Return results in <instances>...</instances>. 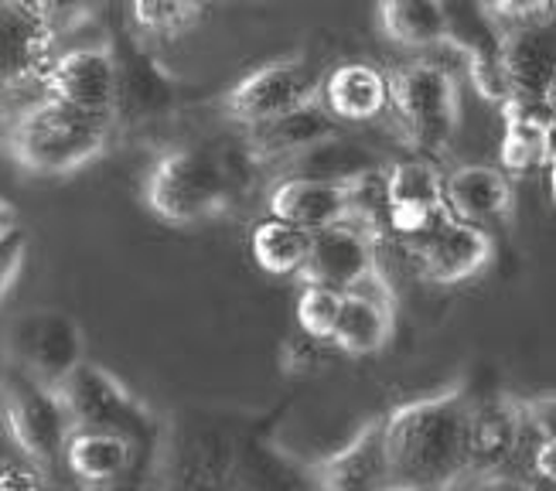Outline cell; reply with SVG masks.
Wrapping results in <instances>:
<instances>
[{
    "mask_svg": "<svg viewBox=\"0 0 556 491\" xmlns=\"http://www.w3.org/2000/svg\"><path fill=\"white\" fill-rule=\"evenodd\" d=\"M444 14V45L468 65V83L485 103H505L502 79V21L485 0H438Z\"/></svg>",
    "mask_w": 556,
    "mask_h": 491,
    "instance_id": "cell-9",
    "label": "cell"
},
{
    "mask_svg": "<svg viewBox=\"0 0 556 491\" xmlns=\"http://www.w3.org/2000/svg\"><path fill=\"white\" fill-rule=\"evenodd\" d=\"M113 143V119L76 110L38 92L21 103L4 127V154L35 178H68L100 161Z\"/></svg>",
    "mask_w": 556,
    "mask_h": 491,
    "instance_id": "cell-3",
    "label": "cell"
},
{
    "mask_svg": "<svg viewBox=\"0 0 556 491\" xmlns=\"http://www.w3.org/2000/svg\"><path fill=\"white\" fill-rule=\"evenodd\" d=\"M89 341L83 325L68 311L35 307L21 314L8 338V362L24 368L45 386H62L86 355Z\"/></svg>",
    "mask_w": 556,
    "mask_h": 491,
    "instance_id": "cell-7",
    "label": "cell"
},
{
    "mask_svg": "<svg viewBox=\"0 0 556 491\" xmlns=\"http://www.w3.org/2000/svg\"><path fill=\"white\" fill-rule=\"evenodd\" d=\"M502 79L509 89L505 100L553 106L556 38L549 17L502 24Z\"/></svg>",
    "mask_w": 556,
    "mask_h": 491,
    "instance_id": "cell-14",
    "label": "cell"
},
{
    "mask_svg": "<svg viewBox=\"0 0 556 491\" xmlns=\"http://www.w3.org/2000/svg\"><path fill=\"white\" fill-rule=\"evenodd\" d=\"M17 106H21V103L14 100V96H11L8 89H0V119H8Z\"/></svg>",
    "mask_w": 556,
    "mask_h": 491,
    "instance_id": "cell-34",
    "label": "cell"
},
{
    "mask_svg": "<svg viewBox=\"0 0 556 491\" xmlns=\"http://www.w3.org/2000/svg\"><path fill=\"white\" fill-rule=\"evenodd\" d=\"M349 175H342V178L287 175L270 185L267 212L283 218V223H294V226L307 229V232L345 223L349 218Z\"/></svg>",
    "mask_w": 556,
    "mask_h": 491,
    "instance_id": "cell-17",
    "label": "cell"
},
{
    "mask_svg": "<svg viewBox=\"0 0 556 491\" xmlns=\"http://www.w3.org/2000/svg\"><path fill=\"white\" fill-rule=\"evenodd\" d=\"M386 246L355 223H334L311 232V250L298 269L301 284H325L334 290H355L362 280L382 274Z\"/></svg>",
    "mask_w": 556,
    "mask_h": 491,
    "instance_id": "cell-12",
    "label": "cell"
},
{
    "mask_svg": "<svg viewBox=\"0 0 556 491\" xmlns=\"http://www.w3.org/2000/svg\"><path fill=\"white\" fill-rule=\"evenodd\" d=\"M59 28L31 17L11 0H0V89L21 96L41 92V79L59 55Z\"/></svg>",
    "mask_w": 556,
    "mask_h": 491,
    "instance_id": "cell-13",
    "label": "cell"
},
{
    "mask_svg": "<svg viewBox=\"0 0 556 491\" xmlns=\"http://www.w3.org/2000/svg\"><path fill=\"white\" fill-rule=\"evenodd\" d=\"M321 345H331V341H321V338H311L304 335L301 328L290 335L283 341V352H280V365H283V373L290 376H304L311 373L314 365H321Z\"/></svg>",
    "mask_w": 556,
    "mask_h": 491,
    "instance_id": "cell-29",
    "label": "cell"
},
{
    "mask_svg": "<svg viewBox=\"0 0 556 491\" xmlns=\"http://www.w3.org/2000/svg\"><path fill=\"white\" fill-rule=\"evenodd\" d=\"M0 430L24 461L52 471L62 461L72 420L55 386H45L8 362L0 373Z\"/></svg>",
    "mask_w": 556,
    "mask_h": 491,
    "instance_id": "cell-5",
    "label": "cell"
},
{
    "mask_svg": "<svg viewBox=\"0 0 556 491\" xmlns=\"http://www.w3.org/2000/svg\"><path fill=\"white\" fill-rule=\"evenodd\" d=\"M11 4H17L21 11H28L31 17L55 24V28L62 32V24L72 17V11H76L83 0H11Z\"/></svg>",
    "mask_w": 556,
    "mask_h": 491,
    "instance_id": "cell-32",
    "label": "cell"
},
{
    "mask_svg": "<svg viewBox=\"0 0 556 491\" xmlns=\"http://www.w3.org/2000/svg\"><path fill=\"white\" fill-rule=\"evenodd\" d=\"M379 32L406 52L444 45V14L438 0H376Z\"/></svg>",
    "mask_w": 556,
    "mask_h": 491,
    "instance_id": "cell-23",
    "label": "cell"
},
{
    "mask_svg": "<svg viewBox=\"0 0 556 491\" xmlns=\"http://www.w3.org/2000/svg\"><path fill=\"white\" fill-rule=\"evenodd\" d=\"M307 250H311V232L294 223H283L277 215L263 218L250 232L253 263L270 277H298Z\"/></svg>",
    "mask_w": 556,
    "mask_h": 491,
    "instance_id": "cell-24",
    "label": "cell"
},
{
    "mask_svg": "<svg viewBox=\"0 0 556 491\" xmlns=\"http://www.w3.org/2000/svg\"><path fill=\"white\" fill-rule=\"evenodd\" d=\"M444 205L451 215L475 226L509 218L516 205L513 178L498 164H462L444 175Z\"/></svg>",
    "mask_w": 556,
    "mask_h": 491,
    "instance_id": "cell-20",
    "label": "cell"
},
{
    "mask_svg": "<svg viewBox=\"0 0 556 491\" xmlns=\"http://www.w3.org/2000/svg\"><path fill=\"white\" fill-rule=\"evenodd\" d=\"M393 325H396V307L382 304L362 290H345L331 331V349L352 358H372L386 352V345L393 341Z\"/></svg>",
    "mask_w": 556,
    "mask_h": 491,
    "instance_id": "cell-22",
    "label": "cell"
},
{
    "mask_svg": "<svg viewBox=\"0 0 556 491\" xmlns=\"http://www.w3.org/2000/svg\"><path fill=\"white\" fill-rule=\"evenodd\" d=\"M137 457L140 451L130 437L116 430H92V427L72 430L62 451L65 468L83 484H92V488L116 484L119 478L134 471Z\"/></svg>",
    "mask_w": 556,
    "mask_h": 491,
    "instance_id": "cell-21",
    "label": "cell"
},
{
    "mask_svg": "<svg viewBox=\"0 0 556 491\" xmlns=\"http://www.w3.org/2000/svg\"><path fill=\"white\" fill-rule=\"evenodd\" d=\"M403 250L409 253L417 274L427 284L454 287V284H468L478 274H485L495 260V239L481 226L444 212L438 223L430 226V232H424L417 242L403 246Z\"/></svg>",
    "mask_w": 556,
    "mask_h": 491,
    "instance_id": "cell-10",
    "label": "cell"
},
{
    "mask_svg": "<svg viewBox=\"0 0 556 491\" xmlns=\"http://www.w3.org/2000/svg\"><path fill=\"white\" fill-rule=\"evenodd\" d=\"M468 416L471 392L451 382L441 392L400 403L382 413L390 491L465 488L468 478Z\"/></svg>",
    "mask_w": 556,
    "mask_h": 491,
    "instance_id": "cell-1",
    "label": "cell"
},
{
    "mask_svg": "<svg viewBox=\"0 0 556 491\" xmlns=\"http://www.w3.org/2000/svg\"><path fill=\"white\" fill-rule=\"evenodd\" d=\"M489 8L502 24H519V21L549 17L553 0H489Z\"/></svg>",
    "mask_w": 556,
    "mask_h": 491,
    "instance_id": "cell-31",
    "label": "cell"
},
{
    "mask_svg": "<svg viewBox=\"0 0 556 491\" xmlns=\"http://www.w3.org/2000/svg\"><path fill=\"white\" fill-rule=\"evenodd\" d=\"M208 4H212V0H208Z\"/></svg>",
    "mask_w": 556,
    "mask_h": 491,
    "instance_id": "cell-36",
    "label": "cell"
},
{
    "mask_svg": "<svg viewBox=\"0 0 556 491\" xmlns=\"http://www.w3.org/2000/svg\"><path fill=\"white\" fill-rule=\"evenodd\" d=\"M253 167L260 164L247 154V147H239V154L191 143L167 147L143 178V205L164 226H202L232 209Z\"/></svg>",
    "mask_w": 556,
    "mask_h": 491,
    "instance_id": "cell-2",
    "label": "cell"
},
{
    "mask_svg": "<svg viewBox=\"0 0 556 491\" xmlns=\"http://www.w3.org/2000/svg\"><path fill=\"white\" fill-rule=\"evenodd\" d=\"M342 293L325 284H304L298 293V307H294V322L304 335L331 341L334 322H338V307H342Z\"/></svg>",
    "mask_w": 556,
    "mask_h": 491,
    "instance_id": "cell-27",
    "label": "cell"
},
{
    "mask_svg": "<svg viewBox=\"0 0 556 491\" xmlns=\"http://www.w3.org/2000/svg\"><path fill=\"white\" fill-rule=\"evenodd\" d=\"M52 484V475L31 461H0V488L11 491V488H48Z\"/></svg>",
    "mask_w": 556,
    "mask_h": 491,
    "instance_id": "cell-30",
    "label": "cell"
},
{
    "mask_svg": "<svg viewBox=\"0 0 556 491\" xmlns=\"http://www.w3.org/2000/svg\"><path fill=\"white\" fill-rule=\"evenodd\" d=\"M386 178V205H427V209H447L444 205V175L427 154L400 158L393 164H382Z\"/></svg>",
    "mask_w": 556,
    "mask_h": 491,
    "instance_id": "cell-25",
    "label": "cell"
},
{
    "mask_svg": "<svg viewBox=\"0 0 556 491\" xmlns=\"http://www.w3.org/2000/svg\"><path fill=\"white\" fill-rule=\"evenodd\" d=\"M59 396L68 410L72 430H79V427L116 430L130 437L137 451H148L157 440V424H154L151 406L100 362L83 358L76 365V373L59 386Z\"/></svg>",
    "mask_w": 556,
    "mask_h": 491,
    "instance_id": "cell-6",
    "label": "cell"
},
{
    "mask_svg": "<svg viewBox=\"0 0 556 491\" xmlns=\"http://www.w3.org/2000/svg\"><path fill=\"white\" fill-rule=\"evenodd\" d=\"M502 143L498 167L509 178H529L536 171H553V106L522 100L498 103Z\"/></svg>",
    "mask_w": 556,
    "mask_h": 491,
    "instance_id": "cell-18",
    "label": "cell"
},
{
    "mask_svg": "<svg viewBox=\"0 0 556 491\" xmlns=\"http://www.w3.org/2000/svg\"><path fill=\"white\" fill-rule=\"evenodd\" d=\"M311 481L325 491H390V457H386L382 416L362 424L345 448L314 461Z\"/></svg>",
    "mask_w": 556,
    "mask_h": 491,
    "instance_id": "cell-16",
    "label": "cell"
},
{
    "mask_svg": "<svg viewBox=\"0 0 556 491\" xmlns=\"http://www.w3.org/2000/svg\"><path fill=\"white\" fill-rule=\"evenodd\" d=\"M318 100L338 123H372L390 110V83L372 62H342L321 72Z\"/></svg>",
    "mask_w": 556,
    "mask_h": 491,
    "instance_id": "cell-19",
    "label": "cell"
},
{
    "mask_svg": "<svg viewBox=\"0 0 556 491\" xmlns=\"http://www.w3.org/2000/svg\"><path fill=\"white\" fill-rule=\"evenodd\" d=\"M390 83V110L406 143L417 154L438 158L457 137L462 127V83L457 76L430 59L403 62L386 72Z\"/></svg>",
    "mask_w": 556,
    "mask_h": 491,
    "instance_id": "cell-4",
    "label": "cell"
},
{
    "mask_svg": "<svg viewBox=\"0 0 556 491\" xmlns=\"http://www.w3.org/2000/svg\"><path fill=\"white\" fill-rule=\"evenodd\" d=\"M41 92L86 110L92 116H119V59L113 45H79L65 48L48 65Z\"/></svg>",
    "mask_w": 556,
    "mask_h": 491,
    "instance_id": "cell-11",
    "label": "cell"
},
{
    "mask_svg": "<svg viewBox=\"0 0 556 491\" xmlns=\"http://www.w3.org/2000/svg\"><path fill=\"white\" fill-rule=\"evenodd\" d=\"M485 4H489V0H485Z\"/></svg>",
    "mask_w": 556,
    "mask_h": 491,
    "instance_id": "cell-35",
    "label": "cell"
},
{
    "mask_svg": "<svg viewBox=\"0 0 556 491\" xmlns=\"http://www.w3.org/2000/svg\"><path fill=\"white\" fill-rule=\"evenodd\" d=\"M28 253H31V239L24 229L0 239V301H4L14 290V284L21 280L24 266H28Z\"/></svg>",
    "mask_w": 556,
    "mask_h": 491,
    "instance_id": "cell-28",
    "label": "cell"
},
{
    "mask_svg": "<svg viewBox=\"0 0 556 491\" xmlns=\"http://www.w3.org/2000/svg\"><path fill=\"white\" fill-rule=\"evenodd\" d=\"M321 72L304 55L263 62L243 79H236L223 96V113L236 127H256L318 96Z\"/></svg>",
    "mask_w": 556,
    "mask_h": 491,
    "instance_id": "cell-8",
    "label": "cell"
},
{
    "mask_svg": "<svg viewBox=\"0 0 556 491\" xmlns=\"http://www.w3.org/2000/svg\"><path fill=\"white\" fill-rule=\"evenodd\" d=\"M208 0H130L134 28L143 38L178 41L199 28Z\"/></svg>",
    "mask_w": 556,
    "mask_h": 491,
    "instance_id": "cell-26",
    "label": "cell"
},
{
    "mask_svg": "<svg viewBox=\"0 0 556 491\" xmlns=\"http://www.w3.org/2000/svg\"><path fill=\"white\" fill-rule=\"evenodd\" d=\"M342 134V123H338L321 100H314L287 110L267 123H256V127H243V147L247 154L263 167V164H287L304 158L314 147H321Z\"/></svg>",
    "mask_w": 556,
    "mask_h": 491,
    "instance_id": "cell-15",
    "label": "cell"
},
{
    "mask_svg": "<svg viewBox=\"0 0 556 491\" xmlns=\"http://www.w3.org/2000/svg\"><path fill=\"white\" fill-rule=\"evenodd\" d=\"M17 229H21V215H17V209H14L8 199H0V239L11 236V232H17Z\"/></svg>",
    "mask_w": 556,
    "mask_h": 491,
    "instance_id": "cell-33",
    "label": "cell"
}]
</instances>
